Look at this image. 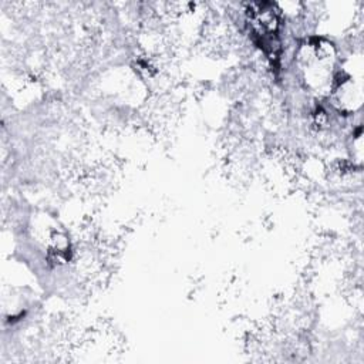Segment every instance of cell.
<instances>
[{
    "label": "cell",
    "instance_id": "cell-1",
    "mask_svg": "<svg viewBox=\"0 0 364 364\" xmlns=\"http://www.w3.org/2000/svg\"><path fill=\"white\" fill-rule=\"evenodd\" d=\"M299 65L307 85L317 92L331 90L334 50L324 40H310L301 46L299 53Z\"/></svg>",
    "mask_w": 364,
    "mask_h": 364
},
{
    "label": "cell",
    "instance_id": "cell-2",
    "mask_svg": "<svg viewBox=\"0 0 364 364\" xmlns=\"http://www.w3.org/2000/svg\"><path fill=\"white\" fill-rule=\"evenodd\" d=\"M249 23L257 44L270 60L279 58L280 43L277 38L279 10L273 3H252L247 9Z\"/></svg>",
    "mask_w": 364,
    "mask_h": 364
}]
</instances>
